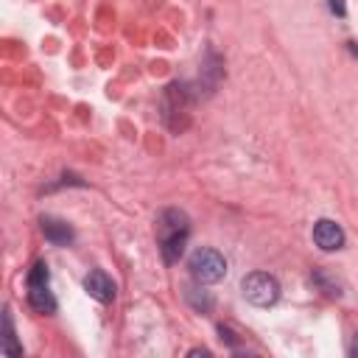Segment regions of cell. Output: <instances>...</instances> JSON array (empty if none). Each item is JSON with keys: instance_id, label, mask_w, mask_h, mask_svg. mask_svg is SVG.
<instances>
[{"instance_id": "obj_9", "label": "cell", "mask_w": 358, "mask_h": 358, "mask_svg": "<svg viewBox=\"0 0 358 358\" xmlns=\"http://www.w3.org/2000/svg\"><path fill=\"white\" fill-rule=\"evenodd\" d=\"M3 352H6V355H22V347L17 344V333H14L11 308L3 310Z\"/></svg>"}, {"instance_id": "obj_11", "label": "cell", "mask_w": 358, "mask_h": 358, "mask_svg": "<svg viewBox=\"0 0 358 358\" xmlns=\"http://www.w3.org/2000/svg\"><path fill=\"white\" fill-rule=\"evenodd\" d=\"M185 299H187L199 313H210V310H213V299H210V294L201 291V288L187 285V288H185Z\"/></svg>"}, {"instance_id": "obj_12", "label": "cell", "mask_w": 358, "mask_h": 358, "mask_svg": "<svg viewBox=\"0 0 358 358\" xmlns=\"http://www.w3.org/2000/svg\"><path fill=\"white\" fill-rule=\"evenodd\" d=\"M218 333H221V341H227L229 347H238V338H235V333L227 324H218Z\"/></svg>"}, {"instance_id": "obj_1", "label": "cell", "mask_w": 358, "mask_h": 358, "mask_svg": "<svg viewBox=\"0 0 358 358\" xmlns=\"http://www.w3.org/2000/svg\"><path fill=\"white\" fill-rule=\"evenodd\" d=\"M187 235H190V218L182 210L168 207L157 215V246H159V255L168 266L182 257Z\"/></svg>"}, {"instance_id": "obj_14", "label": "cell", "mask_w": 358, "mask_h": 358, "mask_svg": "<svg viewBox=\"0 0 358 358\" xmlns=\"http://www.w3.org/2000/svg\"><path fill=\"white\" fill-rule=\"evenodd\" d=\"M350 355H358V333H355V338H352V344H350Z\"/></svg>"}, {"instance_id": "obj_3", "label": "cell", "mask_w": 358, "mask_h": 358, "mask_svg": "<svg viewBox=\"0 0 358 358\" xmlns=\"http://www.w3.org/2000/svg\"><path fill=\"white\" fill-rule=\"evenodd\" d=\"M50 271L45 260H36L34 268L28 271V305L36 313H56V296L50 294Z\"/></svg>"}, {"instance_id": "obj_10", "label": "cell", "mask_w": 358, "mask_h": 358, "mask_svg": "<svg viewBox=\"0 0 358 358\" xmlns=\"http://www.w3.org/2000/svg\"><path fill=\"white\" fill-rule=\"evenodd\" d=\"M310 280H313V285H316L322 294H327V296H341V285H338V280H333L324 268H316V271L310 274Z\"/></svg>"}, {"instance_id": "obj_13", "label": "cell", "mask_w": 358, "mask_h": 358, "mask_svg": "<svg viewBox=\"0 0 358 358\" xmlns=\"http://www.w3.org/2000/svg\"><path fill=\"white\" fill-rule=\"evenodd\" d=\"M330 3V11L336 14V17H344L347 14V6H344V0H327Z\"/></svg>"}, {"instance_id": "obj_2", "label": "cell", "mask_w": 358, "mask_h": 358, "mask_svg": "<svg viewBox=\"0 0 358 358\" xmlns=\"http://www.w3.org/2000/svg\"><path fill=\"white\" fill-rule=\"evenodd\" d=\"M187 268H190V274H193L196 282H201V285H213V282L224 280V274H227V260H224V255H221L218 249L199 246V249L190 255Z\"/></svg>"}, {"instance_id": "obj_5", "label": "cell", "mask_w": 358, "mask_h": 358, "mask_svg": "<svg viewBox=\"0 0 358 358\" xmlns=\"http://www.w3.org/2000/svg\"><path fill=\"white\" fill-rule=\"evenodd\" d=\"M187 109H190V87L171 84L162 95V117L171 131H182L187 126Z\"/></svg>"}, {"instance_id": "obj_7", "label": "cell", "mask_w": 358, "mask_h": 358, "mask_svg": "<svg viewBox=\"0 0 358 358\" xmlns=\"http://www.w3.org/2000/svg\"><path fill=\"white\" fill-rule=\"evenodd\" d=\"M84 291H87L92 299H98V302H112L117 288H115V282H112V277H109L106 271L92 268V271L84 277Z\"/></svg>"}, {"instance_id": "obj_4", "label": "cell", "mask_w": 358, "mask_h": 358, "mask_svg": "<svg viewBox=\"0 0 358 358\" xmlns=\"http://www.w3.org/2000/svg\"><path fill=\"white\" fill-rule=\"evenodd\" d=\"M241 291L257 308H268V305H274L280 299V282L268 271H252V274H246L241 280Z\"/></svg>"}, {"instance_id": "obj_8", "label": "cell", "mask_w": 358, "mask_h": 358, "mask_svg": "<svg viewBox=\"0 0 358 358\" xmlns=\"http://www.w3.org/2000/svg\"><path fill=\"white\" fill-rule=\"evenodd\" d=\"M39 227H42V235H45L53 246H67V243H73V238H76L73 227H70L67 221H62V218H53V215H42Z\"/></svg>"}, {"instance_id": "obj_15", "label": "cell", "mask_w": 358, "mask_h": 358, "mask_svg": "<svg viewBox=\"0 0 358 358\" xmlns=\"http://www.w3.org/2000/svg\"><path fill=\"white\" fill-rule=\"evenodd\" d=\"M347 48H350V53H355V56H358V45H355V42H347Z\"/></svg>"}, {"instance_id": "obj_6", "label": "cell", "mask_w": 358, "mask_h": 358, "mask_svg": "<svg viewBox=\"0 0 358 358\" xmlns=\"http://www.w3.org/2000/svg\"><path fill=\"white\" fill-rule=\"evenodd\" d=\"M313 243L324 252H336L344 246V229L330 218H319L313 224Z\"/></svg>"}]
</instances>
